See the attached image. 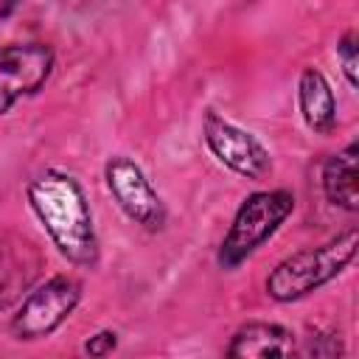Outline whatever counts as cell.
Here are the masks:
<instances>
[{
	"label": "cell",
	"instance_id": "6da1fadb",
	"mask_svg": "<svg viewBox=\"0 0 359 359\" xmlns=\"http://www.w3.org/2000/svg\"><path fill=\"white\" fill-rule=\"evenodd\" d=\"M28 199L59 252L67 255L73 264L93 266L98 258V241L79 182L67 174L48 171L28 185Z\"/></svg>",
	"mask_w": 359,
	"mask_h": 359
},
{
	"label": "cell",
	"instance_id": "30bf717a",
	"mask_svg": "<svg viewBox=\"0 0 359 359\" xmlns=\"http://www.w3.org/2000/svg\"><path fill=\"white\" fill-rule=\"evenodd\" d=\"M31 258V244L14 241L8 244L6 238L0 241V309L8 306L34 278L36 261Z\"/></svg>",
	"mask_w": 359,
	"mask_h": 359
},
{
	"label": "cell",
	"instance_id": "8992f818",
	"mask_svg": "<svg viewBox=\"0 0 359 359\" xmlns=\"http://www.w3.org/2000/svg\"><path fill=\"white\" fill-rule=\"evenodd\" d=\"M205 140L210 146V151L236 174L250 177V180H261L269 171V154L266 149L244 129L233 126L230 121L219 118L216 112L205 115Z\"/></svg>",
	"mask_w": 359,
	"mask_h": 359
},
{
	"label": "cell",
	"instance_id": "277c9868",
	"mask_svg": "<svg viewBox=\"0 0 359 359\" xmlns=\"http://www.w3.org/2000/svg\"><path fill=\"white\" fill-rule=\"evenodd\" d=\"M79 303V283L73 278H53L42 289L31 292L22 309L11 320V331L20 339L48 337Z\"/></svg>",
	"mask_w": 359,
	"mask_h": 359
},
{
	"label": "cell",
	"instance_id": "ba28073f",
	"mask_svg": "<svg viewBox=\"0 0 359 359\" xmlns=\"http://www.w3.org/2000/svg\"><path fill=\"white\" fill-rule=\"evenodd\" d=\"M230 356H241V359H266V356H289L294 353V337L280 328V325H269V323H250L244 325L230 348Z\"/></svg>",
	"mask_w": 359,
	"mask_h": 359
},
{
	"label": "cell",
	"instance_id": "7c38bea8",
	"mask_svg": "<svg viewBox=\"0 0 359 359\" xmlns=\"http://www.w3.org/2000/svg\"><path fill=\"white\" fill-rule=\"evenodd\" d=\"M337 53L342 59V70H345L351 87H356V34L353 31L342 36V42L337 45Z\"/></svg>",
	"mask_w": 359,
	"mask_h": 359
},
{
	"label": "cell",
	"instance_id": "7a4b0ae2",
	"mask_svg": "<svg viewBox=\"0 0 359 359\" xmlns=\"http://www.w3.org/2000/svg\"><path fill=\"white\" fill-rule=\"evenodd\" d=\"M356 230H348L337 236L334 241L317 247V250H303L294 252L292 258L280 261L272 275L266 278V292L275 300H297L306 297L309 292L320 289L331 278H337L356 255Z\"/></svg>",
	"mask_w": 359,
	"mask_h": 359
},
{
	"label": "cell",
	"instance_id": "8fae6325",
	"mask_svg": "<svg viewBox=\"0 0 359 359\" xmlns=\"http://www.w3.org/2000/svg\"><path fill=\"white\" fill-rule=\"evenodd\" d=\"M300 112L314 132H331L334 126V95L320 70L309 67L300 76Z\"/></svg>",
	"mask_w": 359,
	"mask_h": 359
},
{
	"label": "cell",
	"instance_id": "9c48e42d",
	"mask_svg": "<svg viewBox=\"0 0 359 359\" xmlns=\"http://www.w3.org/2000/svg\"><path fill=\"white\" fill-rule=\"evenodd\" d=\"M323 188L334 205H339L345 210L359 208V146L356 143H351L345 151L334 154L325 163Z\"/></svg>",
	"mask_w": 359,
	"mask_h": 359
},
{
	"label": "cell",
	"instance_id": "52a82bcc",
	"mask_svg": "<svg viewBox=\"0 0 359 359\" xmlns=\"http://www.w3.org/2000/svg\"><path fill=\"white\" fill-rule=\"evenodd\" d=\"M107 185L132 222L149 230H157L163 224L165 219L163 202L157 191L149 185V180L143 177V171L129 157H112L107 163Z\"/></svg>",
	"mask_w": 359,
	"mask_h": 359
},
{
	"label": "cell",
	"instance_id": "3957f363",
	"mask_svg": "<svg viewBox=\"0 0 359 359\" xmlns=\"http://www.w3.org/2000/svg\"><path fill=\"white\" fill-rule=\"evenodd\" d=\"M292 208H294V196L289 191H261L247 196L222 241V250H219L222 266L227 269L238 266L247 255H252L283 224Z\"/></svg>",
	"mask_w": 359,
	"mask_h": 359
},
{
	"label": "cell",
	"instance_id": "5b68a950",
	"mask_svg": "<svg viewBox=\"0 0 359 359\" xmlns=\"http://www.w3.org/2000/svg\"><path fill=\"white\" fill-rule=\"evenodd\" d=\"M53 67V53L48 45H6L0 48V112H6L17 98L42 87Z\"/></svg>",
	"mask_w": 359,
	"mask_h": 359
},
{
	"label": "cell",
	"instance_id": "4fadbf2b",
	"mask_svg": "<svg viewBox=\"0 0 359 359\" xmlns=\"http://www.w3.org/2000/svg\"><path fill=\"white\" fill-rule=\"evenodd\" d=\"M115 348V334L112 331H101V334H95L90 342H87V353H93V356H104V353H109Z\"/></svg>",
	"mask_w": 359,
	"mask_h": 359
}]
</instances>
